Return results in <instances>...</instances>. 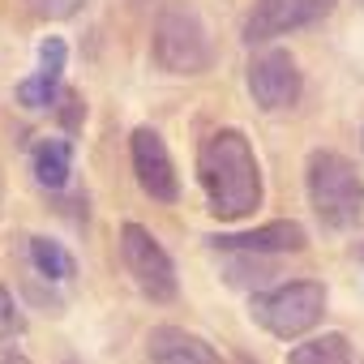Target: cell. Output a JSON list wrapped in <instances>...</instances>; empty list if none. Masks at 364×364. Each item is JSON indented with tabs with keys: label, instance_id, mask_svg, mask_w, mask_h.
<instances>
[{
	"label": "cell",
	"instance_id": "obj_1",
	"mask_svg": "<svg viewBox=\"0 0 364 364\" xmlns=\"http://www.w3.org/2000/svg\"><path fill=\"white\" fill-rule=\"evenodd\" d=\"M198 180L210 215L223 223L249 219L262 206V167L240 129H219L198 150Z\"/></svg>",
	"mask_w": 364,
	"mask_h": 364
},
{
	"label": "cell",
	"instance_id": "obj_2",
	"mask_svg": "<svg viewBox=\"0 0 364 364\" xmlns=\"http://www.w3.org/2000/svg\"><path fill=\"white\" fill-rule=\"evenodd\" d=\"M304 189H309L313 215L330 232H347V228L360 223V215H364V176L347 154L313 150L309 163H304Z\"/></svg>",
	"mask_w": 364,
	"mask_h": 364
},
{
	"label": "cell",
	"instance_id": "obj_3",
	"mask_svg": "<svg viewBox=\"0 0 364 364\" xmlns=\"http://www.w3.org/2000/svg\"><path fill=\"white\" fill-rule=\"evenodd\" d=\"M150 56L163 73L171 77H193L206 73L215 65V43L210 31L202 22L198 9L189 5H167L154 22V39H150Z\"/></svg>",
	"mask_w": 364,
	"mask_h": 364
},
{
	"label": "cell",
	"instance_id": "obj_4",
	"mask_svg": "<svg viewBox=\"0 0 364 364\" xmlns=\"http://www.w3.org/2000/svg\"><path fill=\"white\" fill-rule=\"evenodd\" d=\"M326 313V283L317 279H296L274 291L253 296V321L270 330L274 338H300L309 334Z\"/></svg>",
	"mask_w": 364,
	"mask_h": 364
},
{
	"label": "cell",
	"instance_id": "obj_5",
	"mask_svg": "<svg viewBox=\"0 0 364 364\" xmlns=\"http://www.w3.org/2000/svg\"><path fill=\"white\" fill-rule=\"evenodd\" d=\"M120 257H124V270H129V279L137 283V291L146 300H154V304L176 300V291H180L176 266H171L167 249L141 223H124L120 228Z\"/></svg>",
	"mask_w": 364,
	"mask_h": 364
},
{
	"label": "cell",
	"instance_id": "obj_6",
	"mask_svg": "<svg viewBox=\"0 0 364 364\" xmlns=\"http://www.w3.org/2000/svg\"><path fill=\"white\" fill-rule=\"evenodd\" d=\"M300 90H304V77H300V65L291 52L283 48H266L253 56L249 65V95L262 112H291L300 103Z\"/></svg>",
	"mask_w": 364,
	"mask_h": 364
},
{
	"label": "cell",
	"instance_id": "obj_7",
	"mask_svg": "<svg viewBox=\"0 0 364 364\" xmlns=\"http://www.w3.org/2000/svg\"><path fill=\"white\" fill-rule=\"evenodd\" d=\"M330 9H334V0H253L240 39H245L249 48H257V43L279 39V35H287V31H300V26L321 22Z\"/></svg>",
	"mask_w": 364,
	"mask_h": 364
},
{
	"label": "cell",
	"instance_id": "obj_8",
	"mask_svg": "<svg viewBox=\"0 0 364 364\" xmlns=\"http://www.w3.org/2000/svg\"><path fill=\"white\" fill-rule=\"evenodd\" d=\"M129 159H133V176L146 198L154 202H176L180 198V176H176V163H171V150L167 141L154 133V129H133L129 137Z\"/></svg>",
	"mask_w": 364,
	"mask_h": 364
},
{
	"label": "cell",
	"instance_id": "obj_9",
	"mask_svg": "<svg viewBox=\"0 0 364 364\" xmlns=\"http://www.w3.org/2000/svg\"><path fill=\"white\" fill-rule=\"evenodd\" d=\"M65 65H69V43H65L60 35H48V39L39 43V69L18 82V103H22L26 112H52L56 99H60Z\"/></svg>",
	"mask_w": 364,
	"mask_h": 364
},
{
	"label": "cell",
	"instance_id": "obj_10",
	"mask_svg": "<svg viewBox=\"0 0 364 364\" xmlns=\"http://www.w3.org/2000/svg\"><path fill=\"white\" fill-rule=\"evenodd\" d=\"M206 245H215L219 253H245V257H266V253H300L309 245V232L296 219H274L266 228L253 232H228V236H210Z\"/></svg>",
	"mask_w": 364,
	"mask_h": 364
},
{
	"label": "cell",
	"instance_id": "obj_11",
	"mask_svg": "<svg viewBox=\"0 0 364 364\" xmlns=\"http://www.w3.org/2000/svg\"><path fill=\"white\" fill-rule=\"evenodd\" d=\"M146 351H150V364H223L202 334H189L180 326H154L146 338Z\"/></svg>",
	"mask_w": 364,
	"mask_h": 364
},
{
	"label": "cell",
	"instance_id": "obj_12",
	"mask_svg": "<svg viewBox=\"0 0 364 364\" xmlns=\"http://www.w3.org/2000/svg\"><path fill=\"white\" fill-rule=\"evenodd\" d=\"M31 171L43 189L60 193L73 176V141L69 137H39L31 150Z\"/></svg>",
	"mask_w": 364,
	"mask_h": 364
},
{
	"label": "cell",
	"instance_id": "obj_13",
	"mask_svg": "<svg viewBox=\"0 0 364 364\" xmlns=\"http://www.w3.org/2000/svg\"><path fill=\"white\" fill-rule=\"evenodd\" d=\"M287 364H351L347 334H317L287 351Z\"/></svg>",
	"mask_w": 364,
	"mask_h": 364
},
{
	"label": "cell",
	"instance_id": "obj_14",
	"mask_svg": "<svg viewBox=\"0 0 364 364\" xmlns=\"http://www.w3.org/2000/svg\"><path fill=\"white\" fill-rule=\"evenodd\" d=\"M31 262H35V270L48 283H65V279L77 274V262L69 257V249L56 245V240H48V236H31Z\"/></svg>",
	"mask_w": 364,
	"mask_h": 364
},
{
	"label": "cell",
	"instance_id": "obj_15",
	"mask_svg": "<svg viewBox=\"0 0 364 364\" xmlns=\"http://www.w3.org/2000/svg\"><path fill=\"white\" fill-rule=\"evenodd\" d=\"M26 5L39 14V18H48V22H65V18H73L86 0H26Z\"/></svg>",
	"mask_w": 364,
	"mask_h": 364
},
{
	"label": "cell",
	"instance_id": "obj_16",
	"mask_svg": "<svg viewBox=\"0 0 364 364\" xmlns=\"http://www.w3.org/2000/svg\"><path fill=\"white\" fill-rule=\"evenodd\" d=\"M14 334H22V313H18L14 296L0 287V338H14Z\"/></svg>",
	"mask_w": 364,
	"mask_h": 364
},
{
	"label": "cell",
	"instance_id": "obj_17",
	"mask_svg": "<svg viewBox=\"0 0 364 364\" xmlns=\"http://www.w3.org/2000/svg\"><path fill=\"white\" fill-rule=\"evenodd\" d=\"M60 120H65V129L69 133H77V124H82V116H86V107H82V95L77 90H60Z\"/></svg>",
	"mask_w": 364,
	"mask_h": 364
},
{
	"label": "cell",
	"instance_id": "obj_18",
	"mask_svg": "<svg viewBox=\"0 0 364 364\" xmlns=\"http://www.w3.org/2000/svg\"><path fill=\"white\" fill-rule=\"evenodd\" d=\"M0 364H31L22 351H5V355H0Z\"/></svg>",
	"mask_w": 364,
	"mask_h": 364
},
{
	"label": "cell",
	"instance_id": "obj_19",
	"mask_svg": "<svg viewBox=\"0 0 364 364\" xmlns=\"http://www.w3.org/2000/svg\"><path fill=\"white\" fill-rule=\"evenodd\" d=\"M69 364H77V360H69Z\"/></svg>",
	"mask_w": 364,
	"mask_h": 364
}]
</instances>
